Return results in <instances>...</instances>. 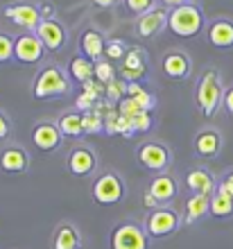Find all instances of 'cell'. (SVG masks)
<instances>
[{
    "label": "cell",
    "instance_id": "cell-1",
    "mask_svg": "<svg viewBox=\"0 0 233 249\" xmlns=\"http://www.w3.org/2000/svg\"><path fill=\"white\" fill-rule=\"evenodd\" d=\"M224 91L222 89V79L217 71H206L201 75V79L197 82V89H195V102H197V109H199L206 118H213L217 109H220L222 100H224Z\"/></svg>",
    "mask_w": 233,
    "mask_h": 249
},
{
    "label": "cell",
    "instance_id": "cell-2",
    "mask_svg": "<svg viewBox=\"0 0 233 249\" xmlns=\"http://www.w3.org/2000/svg\"><path fill=\"white\" fill-rule=\"evenodd\" d=\"M168 30L175 36L181 39H193L204 30V14L199 12V7L188 2L183 7L170 9V18H168Z\"/></svg>",
    "mask_w": 233,
    "mask_h": 249
},
{
    "label": "cell",
    "instance_id": "cell-3",
    "mask_svg": "<svg viewBox=\"0 0 233 249\" xmlns=\"http://www.w3.org/2000/svg\"><path fill=\"white\" fill-rule=\"evenodd\" d=\"M71 91V84H68V77L64 72L54 68V66H48L34 77L32 84V95L36 100H48V98H61Z\"/></svg>",
    "mask_w": 233,
    "mask_h": 249
},
{
    "label": "cell",
    "instance_id": "cell-4",
    "mask_svg": "<svg viewBox=\"0 0 233 249\" xmlns=\"http://www.w3.org/2000/svg\"><path fill=\"white\" fill-rule=\"evenodd\" d=\"M179 222H181V217H179L177 211L168 209V206H159V209L147 213L143 229L147 231L149 238H165V236H172L179 229Z\"/></svg>",
    "mask_w": 233,
    "mask_h": 249
},
{
    "label": "cell",
    "instance_id": "cell-5",
    "mask_svg": "<svg viewBox=\"0 0 233 249\" xmlns=\"http://www.w3.org/2000/svg\"><path fill=\"white\" fill-rule=\"evenodd\" d=\"M93 202L100 206H113L125 197V184L116 172H107L95 179V184L91 188Z\"/></svg>",
    "mask_w": 233,
    "mask_h": 249
},
{
    "label": "cell",
    "instance_id": "cell-6",
    "mask_svg": "<svg viewBox=\"0 0 233 249\" xmlns=\"http://www.w3.org/2000/svg\"><path fill=\"white\" fill-rule=\"evenodd\" d=\"M147 231L134 222L118 224L111 233V249H147Z\"/></svg>",
    "mask_w": 233,
    "mask_h": 249
},
{
    "label": "cell",
    "instance_id": "cell-7",
    "mask_svg": "<svg viewBox=\"0 0 233 249\" xmlns=\"http://www.w3.org/2000/svg\"><path fill=\"white\" fill-rule=\"evenodd\" d=\"M138 161L145 170H152V172H163L168 170L170 163H172V154L165 145L161 143H143L136 152Z\"/></svg>",
    "mask_w": 233,
    "mask_h": 249
},
{
    "label": "cell",
    "instance_id": "cell-8",
    "mask_svg": "<svg viewBox=\"0 0 233 249\" xmlns=\"http://www.w3.org/2000/svg\"><path fill=\"white\" fill-rule=\"evenodd\" d=\"M46 54V46L41 43L36 32H25L16 36V46H14V59L20 64H39Z\"/></svg>",
    "mask_w": 233,
    "mask_h": 249
},
{
    "label": "cell",
    "instance_id": "cell-9",
    "mask_svg": "<svg viewBox=\"0 0 233 249\" xmlns=\"http://www.w3.org/2000/svg\"><path fill=\"white\" fill-rule=\"evenodd\" d=\"M145 75H147V54L143 48H131L127 57L120 61V79L131 84V82H141Z\"/></svg>",
    "mask_w": 233,
    "mask_h": 249
},
{
    "label": "cell",
    "instance_id": "cell-10",
    "mask_svg": "<svg viewBox=\"0 0 233 249\" xmlns=\"http://www.w3.org/2000/svg\"><path fill=\"white\" fill-rule=\"evenodd\" d=\"M61 141H64V134H61V129H59L57 123H48V120H43V123H36L32 129V143L36 150L41 152H54L61 145Z\"/></svg>",
    "mask_w": 233,
    "mask_h": 249
},
{
    "label": "cell",
    "instance_id": "cell-11",
    "mask_svg": "<svg viewBox=\"0 0 233 249\" xmlns=\"http://www.w3.org/2000/svg\"><path fill=\"white\" fill-rule=\"evenodd\" d=\"M5 16L9 20H12L16 27H23V30H27V32H36V27H39V23L43 18H41V12L39 7L34 5H9L5 9Z\"/></svg>",
    "mask_w": 233,
    "mask_h": 249
},
{
    "label": "cell",
    "instance_id": "cell-12",
    "mask_svg": "<svg viewBox=\"0 0 233 249\" xmlns=\"http://www.w3.org/2000/svg\"><path fill=\"white\" fill-rule=\"evenodd\" d=\"M30 168V157L23 147L9 145L5 150H0V170L7 175H23Z\"/></svg>",
    "mask_w": 233,
    "mask_h": 249
},
{
    "label": "cell",
    "instance_id": "cell-13",
    "mask_svg": "<svg viewBox=\"0 0 233 249\" xmlns=\"http://www.w3.org/2000/svg\"><path fill=\"white\" fill-rule=\"evenodd\" d=\"M206 39L215 50H231L233 48V20L217 18L206 30Z\"/></svg>",
    "mask_w": 233,
    "mask_h": 249
},
{
    "label": "cell",
    "instance_id": "cell-14",
    "mask_svg": "<svg viewBox=\"0 0 233 249\" xmlns=\"http://www.w3.org/2000/svg\"><path fill=\"white\" fill-rule=\"evenodd\" d=\"M66 165H68L71 175H75V177H86V175H91V172L95 170L97 157H95V152L89 150V147H75V150L68 154Z\"/></svg>",
    "mask_w": 233,
    "mask_h": 249
},
{
    "label": "cell",
    "instance_id": "cell-15",
    "mask_svg": "<svg viewBox=\"0 0 233 249\" xmlns=\"http://www.w3.org/2000/svg\"><path fill=\"white\" fill-rule=\"evenodd\" d=\"M36 36L41 43L46 46V50H61L66 46V30L59 20H41L36 27Z\"/></svg>",
    "mask_w": 233,
    "mask_h": 249
},
{
    "label": "cell",
    "instance_id": "cell-16",
    "mask_svg": "<svg viewBox=\"0 0 233 249\" xmlns=\"http://www.w3.org/2000/svg\"><path fill=\"white\" fill-rule=\"evenodd\" d=\"M168 18H170V12H165V9H152V12L138 16V23H136L138 36H143V39L156 36L163 27L168 25Z\"/></svg>",
    "mask_w": 233,
    "mask_h": 249
},
{
    "label": "cell",
    "instance_id": "cell-17",
    "mask_svg": "<svg viewBox=\"0 0 233 249\" xmlns=\"http://www.w3.org/2000/svg\"><path fill=\"white\" fill-rule=\"evenodd\" d=\"M163 72L168 75L170 79H186L190 77V71H193V64H190V57L181 50H172L163 57Z\"/></svg>",
    "mask_w": 233,
    "mask_h": 249
},
{
    "label": "cell",
    "instance_id": "cell-18",
    "mask_svg": "<svg viewBox=\"0 0 233 249\" xmlns=\"http://www.w3.org/2000/svg\"><path fill=\"white\" fill-rule=\"evenodd\" d=\"M186 186L193 195H213L215 190H217L215 177L208 170H204V168H195V170L188 172Z\"/></svg>",
    "mask_w": 233,
    "mask_h": 249
},
{
    "label": "cell",
    "instance_id": "cell-19",
    "mask_svg": "<svg viewBox=\"0 0 233 249\" xmlns=\"http://www.w3.org/2000/svg\"><path fill=\"white\" fill-rule=\"evenodd\" d=\"M222 150V136L217 129H201L195 136V152L204 159L217 157Z\"/></svg>",
    "mask_w": 233,
    "mask_h": 249
},
{
    "label": "cell",
    "instance_id": "cell-20",
    "mask_svg": "<svg viewBox=\"0 0 233 249\" xmlns=\"http://www.w3.org/2000/svg\"><path fill=\"white\" fill-rule=\"evenodd\" d=\"M79 48H82V57L91 59L93 64L102 61L104 57V48H107V41L97 30H86L79 39Z\"/></svg>",
    "mask_w": 233,
    "mask_h": 249
},
{
    "label": "cell",
    "instance_id": "cell-21",
    "mask_svg": "<svg viewBox=\"0 0 233 249\" xmlns=\"http://www.w3.org/2000/svg\"><path fill=\"white\" fill-rule=\"evenodd\" d=\"M52 249H82V236L75 224H59L52 236Z\"/></svg>",
    "mask_w": 233,
    "mask_h": 249
},
{
    "label": "cell",
    "instance_id": "cell-22",
    "mask_svg": "<svg viewBox=\"0 0 233 249\" xmlns=\"http://www.w3.org/2000/svg\"><path fill=\"white\" fill-rule=\"evenodd\" d=\"M147 190L156 197L159 204H168V202H172L177 195V181L170 177V175H156Z\"/></svg>",
    "mask_w": 233,
    "mask_h": 249
},
{
    "label": "cell",
    "instance_id": "cell-23",
    "mask_svg": "<svg viewBox=\"0 0 233 249\" xmlns=\"http://www.w3.org/2000/svg\"><path fill=\"white\" fill-rule=\"evenodd\" d=\"M68 72H71V77L75 82L84 84V82L95 77V64L91 59H86V57H72L71 64H68Z\"/></svg>",
    "mask_w": 233,
    "mask_h": 249
},
{
    "label": "cell",
    "instance_id": "cell-24",
    "mask_svg": "<svg viewBox=\"0 0 233 249\" xmlns=\"http://www.w3.org/2000/svg\"><path fill=\"white\" fill-rule=\"evenodd\" d=\"M211 213V195H190L186 202V222H195Z\"/></svg>",
    "mask_w": 233,
    "mask_h": 249
},
{
    "label": "cell",
    "instance_id": "cell-25",
    "mask_svg": "<svg viewBox=\"0 0 233 249\" xmlns=\"http://www.w3.org/2000/svg\"><path fill=\"white\" fill-rule=\"evenodd\" d=\"M127 98H131L134 102H136L138 107H141L143 111H154L156 109V95H152L149 91H145L138 82H131V84H127Z\"/></svg>",
    "mask_w": 233,
    "mask_h": 249
},
{
    "label": "cell",
    "instance_id": "cell-26",
    "mask_svg": "<svg viewBox=\"0 0 233 249\" xmlns=\"http://www.w3.org/2000/svg\"><path fill=\"white\" fill-rule=\"evenodd\" d=\"M208 215L213 217H231L233 215V197L227 195V193H222V190H215L213 195H211V213Z\"/></svg>",
    "mask_w": 233,
    "mask_h": 249
},
{
    "label": "cell",
    "instance_id": "cell-27",
    "mask_svg": "<svg viewBox=\"0 0 233 249\" xmlns=\"http://www.w3.org/2000/svg\"><path fill=\"white\" fill-rule=\"evenodd\" d=\"M59 129L64 136H82L84 134V118L79 111H68L59 118Z\"/></svg>",
    "mask_w": 233,
    "mask_h": 249
},
{
    "label": "cell",
    "instance_id": "cell-28",
    "mask_svg": "<svg viewBox=\"0 0 233 249\" xmlns=\"http://www.w3.org/2000/svg\"><path fill=\"white\" fill-rule=\"evenodd\" d=\"M131 48H127V43H125L123 39H111L107 41V48H104V57L109 61H123L125 57H127V53H129Z\"/></svg>",
    "mask_w": 233,
    "mask_h": 249
},
{
    "label": "cell",
    "instance_id": "cell-29",
    "mask_svg": "<svg viewBox=\"0 0 233 249\" xmlns=\"http://www.w3.org/2000/svg\"><path fill=\"white\" fill-rule=\"evenodd\" d=\"M82 118H84V134H102L104 131V116L97 109L82 113Z\"/></svg>",
    "mask_w": 233,
    "mask_h": 249
},
{
    "label": "cell",
    "instance_id": "cell-30",
    "mask_svg": "<svg viewBox=\"0 0 233 249\" xmlns=\"http://www.w3.org/2000/svg\"><path fill=\"white\" fill-rule=\"evenodd\" d=\"M95 79L102 86L111 84V82L116 79V68H113V61H109V59L97 61V64H95Z\"/></svg>",
    "mask_w": 233,
    "mask_h": 249
},
{
    "label": "cell",
    "instance_id": "cell-31",
    "mask_svg": "<svg viewBox=\"0 0 233 249\" xmlns=\"http://www.w3.org/2000/svg\"><path fill=\"white\" fill-rule=\"evenodd\" d=\"M104 95L111 102H120L123 98H127V82L125 79H113L111 84L104 86Z\"/></svg>",
    "mask_w": 233,
    "mask_h": 249
},
{
    "label": "cell",
    "instance_id": "cell-32",
    "mask_svg": "<svg viewBox=\"0 0 233 249\" xmlns=\"http://www.w3.org/2000/svg\"><path fill=\"white\" fill-rule=\"evenodd\" d=\"M14 46H16V39H12L9 34H0V64L14 59Z\"/></svg>",
    "mask_w": 233,
    "mask_h": 249
},
{
    "label": "cell",
    "instance_id": "cell-33",
    "mask_svg": "<svg viewBox=\"0 0 233 249\" xmlns=\"http://www.w3.org/2000/svg\"><path fill=\"white\" fill-rule=\"evenodd\" d=\"M131 124H134V131H136V134L149 131V129H152V124H154L152 113H149V111H141L138 116H134V118H131Z\"/></svg>",
    "mask_w": 233,
    "mask_h": 249
},
{
    "label": "cell",
    "instance_id": "cell-34",
    "mask_svg": "<svg viewBox=\"0 0 233 249\" xmlns=\"http://www.w3.org/2000/svg\"><path fill=\"white\" fill-rule=\"evenodd\" d=\"M125 5H127V9H129L131 14H138V16H143V14L156 9L154 0H125Z\"/></svg>",
    "mask_w": 233,
    "mask_h": 249
},
{
    "label": "cell",
    "instance_id": "cell-35",
    "mask_svg": "<svg viewBox=\"0 0 233 249\" xmlns=\"http://www.w3.org/2000/svg\"><path fill=\"white\" fill-rule=\"evenodd\" d=\"M95 98L93 95H89V93H82L77 98V109H79V113H86V111H91V109H95Z\"/></svg>",
    "mask_w": 233,
    "mask_h": 249
},
{
    "label": "cell",
    "instance_id": "cell-36",
    "mask_svg": "<svg viewBox=\"0 0 233 249\" xmlns=\"http://www.w3.org/2000/svg\"><path fill=\"white\" fill-rule=\"evenodd\" d=\"M217 190H222V193H227V195L233 197V170H229L224 177H222V181H217Z\"/></svg>",
    "mask_w": 233,
    "mask_h": 249
},
{
    "label": "cell",
    "instance_id": "cell-37",
    "mask_svg": "<svg viewBox=\"0 0 233 249\" xmlns=\"http://www.w3.org/2000/svg\"><path fill=\"white\" fill-rule=\"evenodd\" d=\"M39 12H41V18L43 20H52V16H54V5L46 0V2L39 5Z\"/></svg>",
    "mask_w": 233,
    "mask_h": 249
},
{
    "label": "cell",
    "instance_id": "cell-38",
    "mask_svg": "<svg viewBox=\"0 0 233 249\" xmlns=\"http://www.w3.org/2000/svg\"><path fill=\"white\" fill-rule=\"evenodd\" d=\"M222 107H224V109H227V111L233 116V86H229L227 91H224V100H222Z\"/></svg>",
    "mask_w": 233,
    "mask_h": 249
},
{
    "label": "cell",
    "instance_id": "cell-39",
    "mask_svg": "<svg viewBox=\"0 0 233 249\" xmlns=\"http://www.w3.org/2000/svg\"><path fill=\"white\" fill-rule=\"evenodd\" d=\"M143 204H145V209H149V211H154V209H159V206H161V204L156 202V197L152 195V193H145V195H143Z\"/></svg>",
    "mask_w": 233,
    "mask_h": 249
},
{
    "label": "cell",
    "instance_id": "cell-40",
    "mask_svg": "<svg viewBox=\"0 0 233 249\" xmlns=\"http://www.w3.org/2000/svg\"><path fill=\"white\" fill-rule=\"evenodd\" d=\"M9 129H12V127H9V120H7L5 113L0 111V141L9 136Z\"/></svg>",
    "mask_w": 233,
    "mask_h": 249
},
{
    "label": "cell",
    "instance_id": "cell-41",
    "mask_svg": "<svg viewBox=\"0 0 233 249\" xmlns=\"http://www.w3.org/2000/svg\"><path fill=\"white\" fill-rule=\"evenodd\" d=\"M163 5L168 7V9H177V7H183V5H188L190 0H161Z\"/></svg>",
    "mask_w": 233,
    "mask_h": 249
},
{
    "label": "cell",
    "instance_id": "cell-42",
    "mask_svg": "<svg viewBox=\"0 0 233 249\" xmlns=\"http://www.w3.org/2000/svg\"><path fill=\"white\" fill-rule=\"evenodd\" d=\"M93 2H95L97 7H104V9H107V7H113V5H118L120 0H93Z\"/></svg>",
    "mask_w": 233,
    "mask_h": 249
}]
</instances>
